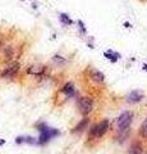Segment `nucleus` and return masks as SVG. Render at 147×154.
<instances>
[{
    "instance_id": "nucleus-5",
    "label": "nucleus",
    "mask_w": 147,
    "mask_h": 154,
    "mask_svg": "<svg viewBox=\"0 0 147 154\" xmlns=\"http://www.w3.org/2000/svg\"><path fill=\"white\" fill-rule=\"evenodd\" d=\"M18 69H19V64L18 63L12 64V66L7 67L1 72V77H12V76H14L17 72H18Z\"/></svg>"
},
{
    "instance_id": "nucleus-7",
    "label": "nucleus",
    "mask_w": 147,
    "mask_h": 154,
    "mask_svg": "<svg viewBox=\"0 0 147 154\" xmlns=\"http://www.w3.org/2000/svg\"><path fill=\"white\" fill-rule=\"evenodd\" d=\"M128 154H142V145L138 143V141L133 143L131 145V148H129Z\"/></svg>"
},
{
    "instance_id": "nucleus-10",
    "label": "nucleus",
    "mask_w": 147,
    "mask_h": 154,
    "mask_svg": "<svg viewBox=\"0 0 147 154\" xmlns=\"http://www.w3.org/2000/svg\"><path fill=\"white\" fill-rule=\"evenodd\" d=\"M63 91H64L65 94H68V95H72V94L74 93V87H73L72 84H67L65 86L63 87Z\"/></svg>"
},
{
    "instance_id": "nucleus-4",
    "label": "nucleus",
    "mask_w": 147,
    "mask_h": 154,
    "mask_svg": "<svg viewBox=\"0 0 147 154\" xmlns=\"http://www.w3.org/2000/svg\"><path fill=\"white\" fill-rule=\"evenodd\" d=\"M143 93L142 91H140V90H134V91H132V93H129V95L127 96V102L129 103H138V102H141V100L143 99Z\"/></svg>"
},
{
    "instance_id": "nucleus-2",
    "label": "nucleus",
    "mask_w": 147,
    "mask_h": 154,
    "mask_svg": "<svg viewBox=\"0 0 147 154\" xmlns=\"http://www.w3.org/2000/svg\"><path fill=\"white\" fill-rule=\"evenodd\" d=\"M132 120H133V113H132V112H124V113H122L116 120L118 130H119L120 132L127 131L132 123Z\"/></svg>"
},
{
    "instance_id": "nucleus-1",
    "label": "nucleus",
    "mask_w": 147,
    "mask_h": 154,
    "mask_svg": "<svg viewBox=\"0 0 147 154\" xmlns=\"http://www.w3.org/2000/svg\"><path fill=\"white\" fill-rule=\"evenodd\" d=\"M109 127H110V122H109L108 120H104L101 121V122H99L97 125H95L91 129L90 131V138L91 139H99V138H102L105 134H106V131L109 130Z\"/></svg>"
},
{
    "instance_id": "nucleus-8",
    "label": "nucleus",
    "mask_w": 147,
    "mask_h": 154,
    "mask_svg": "<svg viewBox=\"0 0 147 154\" xmlns=\"http://www.w3.org/2000/svg\"><path fill=\"white\" fill-rule=\"evenodd\" d=\"M87 125H88V118H84V120L82 121V122H79L78 125L74 127L73 132H81V131H83V130L87 127Z\"/></svg>"
},
{
    "instance_id": "nucleus-6",
    "label": "nucleus",
    "mask_w": 147,
    "mask_h": 154,
    "mask_svg": "<svg viewBox=\"0 0 147 154\" xmlns=\"http://www.w3.org/2000/svg\"><path fill=\"white\" fill-rule=\"evenodd\" d=\"M27 72L29 75H35V76H41L45 72V67L44 66H31L27 69Z\"/></svg>"
},
{
    "instance_id": "nucleus-9",
    "label": "nucleus",
    "mask_w": 147,
    "mask_h": 154,
    "mask_svg": "<svg viewBox=\"0 0 147 154\" xmlns=\"http://www.w3.org/2000/svg\"><path fill=\"white\" fill-rule=\"evenodd\" d=\"M92 78L95 80V81L102 82V81H104V75H102L101 72H99V71H93V73H92Z\"/></svg>"
},
{
    "instance_id": "nucleus-3",
    "label": "nucleus",
    "mask_w": 147,
    "mask_h": 154,
    "mask_svg": "<svg viewBox=\"0 0 147 154\" xmlns=\"http://www.w3.org/2000/svg\"><path fill=\"white\" fill-rule=\"evenodd\" d=\"M78 108H79V112H81L83 116H87L92 112L93 109V102L91 98L88 96H82L79 98L78 100Z\"/></svg>"
},
{
    "instance_id": "nucleus-11",
    "label": "nucleus",
    "mask_w": 147,
    "mask_h": 154,
    "mask_svg": "<svg viewBox=\"0 0 147 154\" xmlns=\"http://www.w3.org/2000/svg\"><path fill=\"white\" fill-rule=\"evenodd\" d=\"M141 135L145 139H147V118L145 120V122L142 123V126H141Z\"/></svg>"
}]
</instances>
